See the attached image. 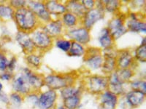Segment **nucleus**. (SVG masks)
Listing matches in <instances>:
<instances>
[{
  "label": "nucleus",
  "instance_id": "obj_2",
  "mask_svg": "<svg viewBox=\"0 0 146 109\" xmlns=\"http://www.w3.org/2000/svg\"><path fill=\"white\" fill-rule=\"evenodd\" d=\"M75 76L70 74L52 73L44 76V86L52 90H61L70 85L75 84Z\"/></svg>",
  "mask_w": 146,
  "mask_h": 109
},
{
  "label": "nucleus",
  "instance_id": "obj_42",
  "mask_svg": "<svg viewBox=\"0 0 146 109\" xmlns=\"http://www.w3.org/2000/svg\"><path fill=\"white\" fill-rule=\"evenodd\" d=\"M126 16V19L131 20H139V19H143V18H141L139 16V13H138V12H136L130 11Z\"/></svg>",
  "mask_w": 146,
  "mask_h": 109
},
{
  "label": "nucleus",
  "instance_id": "obj_20",
  "mask_svg": "<svg viewBox=\"0 0 146 109\" xmlns=\"http://www.w3.org/2000/svg\"><path fill=\"white\" fill-rule=\"evenodd\" d=\"M45 6L52 19H58L66 12L65 2L56 0L45 1Z\"/></svg>",
  "mask_w": 146,
  "mask_h": 109
},
{
  "label": "nucleus",
  "instance_id": "obj_11",
  "mask_svg": "<svg viewBox=\"0 0 146 109\" xmlns=\"http://www.w3.org/2000/svg\"><path fill=\"white\" fill-rule=\"evenodd\" d=\"M58 98L57 91L48 89L42 93H39L37 106L40 109H56Z\"/></svg>",
  "mask_w": 146,
  "mask_h": 109
},
{
  "label": "nucleus",
  "instance_id": "obj_31",
  "mask_svg": "<svg viewBox=\"0 0 146 109\" xmlns=\"http://www.w3.org/2000/svg\"><path fill=\"white\" fill-rule=\"evenodd\" d=\"M62 100H63V106L67 109H78L81 102V96H71Z\"/></svg>",
  "mask_w": 146,
  "mask_h": 109
},
{
  "label": "nucleus",
  "instance_id": "obj_28",
  "mask_svg": "<svg viewBox=\"0 0 146 109\" xmlns=\"http://www.w3.org/2000/svg\"><path fill=\"white\" fill-rule=\"evenodd\" d=\"M86 52V46L72 41L71 47L66 54L71 57H83Z\"/></svg>",
  "mask_w": 146,
  "mask_h": 109
},
{
  "label": "nucleus",
  "instance_id": "obj_9",
  "mask_svg": "<svg viewBox=\"0 0 146 109\" xmlns=\"http://www.w3.org/2000/svg\"><path fill=\"white\" fill-rule=\"evenodd\" d=\"M21 73L26 79L32 92L40 93V89L44 87V76L37 74L28 67L23 68Z\"/></svg>",
  "mask_w": 146,
  "mask_h": 109
},
{
  "label": "nucleus",
  "instance_id": "obj_5",
  "mask_svg": "<svg viewBox=\"0 0 146 109\" xmlns=\"http://www.w3.org/2000/svg\"><path fill=\"white\" fill-rule=\"evenodd\" d=\"M83 62L88 69L96 71L101 69L104 62L102 50L100 48L86 47V52L83 56Z\"/></svg>",
  "mask_w": 146,
  "mask_h": 109
},
{
  "label": "nucleus",
  "instance_id": "obj_19",
  "mask_svg": "<svg viewBox=\"0 0 146 109\" xmlns=\"http://www.w3.org/2000/svg\"><path fill=\"white\" fill-rule=\"evenodd\" d=\"M145 96L146 94L141 91L134 89L128 91L124 95L126 103L131 108H136L141 106L145 100Z\"/></svg>",
  "mask_w": 146,
  "mask_h": 109
},
{
  "label": "nucleus",
  "instance_id": "obj_4",
  "mask_svg": "<svg viewBox=\"0 0 146 109\" xmlns=\"http://www.w3.org/2000/svg\"><path fill=\"white\" fill-rule=\"evenodd\" d=\"M30 36L35 46V51L43 54L53 47L54 39L40 28L30 33Z\"/></svg>",
  "mask_w": 146,
  "mask_h": 109
},
{
  "label": "nucleus",
  "instance_id": "obj_35",
  "mask_svg": "<svg viewBox=\"0 0 146 109\" xmlns=\"http://www.w3.org/2000/svg\"><path fill=\"white\" fill-rule=\"evenodd\" d=\"M9 98H10V102L11 103L15 105V106H20L23 103V100L25 99V97L19 93L12 92L9 95Z\"/></svg>",
  "mask_w": 146,
  "mask_h": 109
},
{
  "label": "nucleus",
  "instance_id": "obj_33",
  "mask_svg": "<svg viewBox=\"0 0 146 109\" xmlns=\"http://www.w3.org/2000/svg\"><path fill=\"white\" fill-rule=\"evenodd\" d=\"M135 60L139 63H145L146 61V45H139L135 48L133 53Z\"/></svg>",
  "mask_w": 146,
  "mask_h": 109
},
{
  "label": "nucleus",
  "instance_id": "obj_14",
  "mask_svg": "<svg viewBox=\"0 0 146 109\" xmlns=\"http://www.w3.org/2000/svg\"><path fill=\"white\" fill-rule=\"evenodd\" d=\"M104 56V62L101 70L106 76H108L111 73L117 70L116 65V53L117 50L115 49L102 52Z\"/></svg>",
  "mask_w": 146,
  "mask_h": 109
},
{
  "label": "nucleus",
  "instance_id": "obj_8",
  "mask_svg": "<svg viewBox=\"0 0 146 109\" xmlns=\"http://www.w3.org/2000/svg\"><path fill=\"white\" fill-rule=\"evenodd\" d=\"M105 15L104 7H96L91 10H86L83 16L80 18V25L91 31L96 23L104 19Z\"/></svg>",
  "mask_w": 146,
  "mask_h": 109
},
{
  "label": "nucleus",
  "instance_id": "obj_22",
  "mask_svg": "<svg viewBox=\"0 0 146 109\" xmlns=\"http://www.w3.org/2000/svg\"><path fill=\"white\" fill-rule=\"evenodd\" d=\"M65 5H66V12H71L79 18H81L86 11L80 1L70 0V1L65 2Z\"/></svg>",
  "mask_w": 146,
  "mask_h": 109
},
{
  "label": "nucleus",
  "instance_id": "obj_23",
  "mask_svg": "<svg viewBox=\"0 0 146 109\" xmlns=\"http://www.w3.org/2000/svg\"><path fill=\"white\" fill-rule=\"evenodd\" d=\"M60 20L62 21L65 30L71 29L80 25V18L69 12H66L65 13H64L60 18Z\"/></svg>",
  "mask_w": 146,
  "mask_h": 109
},
{
  "label": "nucleus",
  "instance_id": "obj_25",
  "mask_svg": "<svg viewBox=\"0 0 146 109\" xmlns=\"http://www.w3.org/2000/svg\"><path fill=\"white\" fill-rule=\"evenodd\" d=\"M126 27L128 32L134 33H145L146 23L143 19H139L137 20H126Z\"/></svg>",
  "mask_w": 146,
  "mask_h": 109
},
{
  "label": "nucleus",
  "instance_id": "obj_45",
  "mask_svg": "<svg viewBox=\"0 0 146 109\" xmlns=\"http://www.w3.org/2000/svg\"><path fill=\"white\" fill-rule=\"evenodd\" d=\"M56 109H67V108H65L64 106L63 105H62V106H57V107L56 108Z\"/></svg>",
  "mask_w": 146,
  "mask_h": 109
},
{
  "label": "nucleus",
  "instance_id": "obj_17",
  "mask_svg": "<svg viewBox=\"0 0 146 109\" xmlns=\"http://www.w3.org/2000/svg\"><path fill=\"white\" fill-rule=\"evenodd\" d=\"M108 89L117 96L124 95L126 93V84L119 79L115 71L108 76Z\"/></svg>",
  "mask_w": 146,
  "mask_h": 109
},
{
  "label": "nucleus",
  "instance_id": "obj_36",
  "mask_svg": "<svg viewBox=\"0 0 146 109\" xmlns=\"http://www.w3.org/2000/svg\"><path fill=\"white\" fill-rule=\"evenodd\" d=\"M9 59L5 53L0 51V71L5 72L7 70Z\"/></svg>",
  "mask_w": 146,
  "mask_h": 109
},
{
  "label": "nucleus",
  "instance_id": "obj_16",
  "mask_svg": "<svg viewBox=\"0 0 146 109\" xmlns=\"http://www.w3.org/2000/svg\"><path fill=\"white\" fill-rule=\"evenodd\" d=\"M12 88L13 92L19 93L24 97L32 92V89L21 73L14 75L13 79L12 80Z\"/></svg>",
  "mask_w": 146,
  "mask_h": 109
},
{
  "label": "nucleus",
  "instance_id": "obj_7",
  "mask_svg": "<svg viewBox=\"0 0 146 109\" xmlns=\"http://www.w3.org/2000/svg\"><path fill=\"white\" fill-rule=\"evenodd\" d=\"M64 36L72 41H75L77 43L81 44L86 47L91 40V31L81 25L78 26L71 29L66 30Z\"/></svg>",
  "mask_w": 146,
  "mask_h": 109
},
{
  "label": "nucleus",
  "instance_id": "obj_27",
  "mask_svg": "<svg viewBox=\"0 0 146 109\" xmlns=\"http://www.w3.org/2000/svg\"><path fill=\"white\" fill-rule=\"evenodd\" d=\"M83 87H76L75 84L70 85L66 87L63 88L60 90V95L62 97V100L65 99L66 98L71 97V96L75 95H82L83 93Z\"/></svg>",
  "mask_w": 146,
  "mask_h": 109
},
{
  "label": "nucleus",
  "instance_id": "obj_15",
  "mask_svg": "<svg viewBox=\"0 0 146 109\" xmlns=\"http://www.w3.org/2000/svg\"><path fill=\"white\" fill-rule=\"evenodd\" d=\"M15 39L25 55L36 52L31 36H30V33L18 31L15 34Z\"/></svg>",
  "mask_w": 146,
  "mask_h": 109
},
{
  "label": "nucleus",
  "instance_id": "obj_41",
  "mask_svg": "<svg viewBox=\"0 0 146 109\" xmlns=\"http://www.w3.org/2000/svg\"><path fill=\"white\" fill-rule=\"evenodd\" d=\"M14 74L13 73L6 71L5 72H2L0 74V81H10L13 79Z\"/></svg>",
  "mask_w": 146,
  "mask_h": 109
},
{
  "label": "nucleus",
  "instance_id": "obj_34",
  "mask_svg": "<svg viewBox=\"0 0 146 109\" xmlns=\"http://www.w3.org/2000/svg\"><path fill=\"white\" fill-rule=\"evenodd\" d=\"M128 84L131 89L141 91L143 93L146 94V81L145 79H137L131 80L128 83Z\"/></svg>",
  "mask_w": 146,
  "mask_h": 109
},
{
  "label": "nucleus",
  "instance_id": "obj_37",
  "mask_svg": "<svg viewBox=\"0 0 146 109\" xmlns=\"http://www.w3.org/2000/svg\"><path fill=\"white\" fill-rule=\"evenodd\" d=\"M8 4L15 10L22 8V7H27V1H24V0H12V1H9Z\"/></svg>",
  "mask_w": 146,
  "mask_h": 109
},
{
  "label": "nucleus",
  "instance_id": "obj_38",
  "mask_svg": "<svg viewBox=\"0 0 146 109\" xmlns=\"http://www.w3.org/2000/svg\"><path fill=\"white\" fill-rule=\"evenodd\" d=\"M17 63H18V60L15 56H13L8 61V64H7V71L13 74L14 71L16 68Z\"/></svg>",
  "mask_w": 146,
  "mask_h": 109
},
{
  "label": "nucleus",
  "instance_id": "obj_10",
  "mask_svg": "<svg viewBox=\"0 0 146 109\" xmlns=\"http://www.w3.org/2000/svg\"><path fill=\"white\" fill-rule=\"evenodd\" d=\"M27 7L33 12L42 25L52 20L45 6V1H27Z\"/></svg>",
  "mask_w": 146,
  "mask_h": 109
},
{
  "label": "nucleus",
  "instance_id": "obj_40",
  "mask_svg": "<svg viewBox=\"0 0 146 109\" xmlns=\"http://www.w3.org/2000/svg\"><path fill=\"white\" fill-rule=\"evenodd\" d=\"M80 2L86 10H89L96 7V1L94 0H81Z\"/></svg>",
  "mask_w": 146,
  "mask_h": 109
},
{
  "label": "nucleus",
  "instance_id": "obj_29",
  "mask_svg": "<svg viewBox=\"0 0 146 109\" xmlns=\"http://www.w3.org/2000/svg\"><path fill=\"white\" fill-rule=\"evenodd\" d=\"M72 41L64 36H60L58 38L55 39L53 41V47H56L57 49L67 53L71 47Z\"/></svg>",
  "mask_w": 146,
  "mask_h": 109
},
{
  "label": "nucleus",
  "instance_id": "obj_39",
  "mask_svg": "<svg viewBox=\"0 0 146 109\" xmlns=\"http://www.w3.org/2000/svg\"><path fill=\"white\" fill-rule=\"evenodd\" d=\"M38 93H35V92H32L29 94L27 95L25 97V98H27L28 100L34 106H37V102H38Z\"/></svg>",
  "mask_w": 146,
  "mask_h": 109
},
{
  "label": "nucleus",
  "instance_id": "obj_26",
  "mask_svg": "<svg viewBox=\"0 0 146 109\" xmlns=\"http://www.w3.org/2000/svg\"><path fill=\"white\" fill-rule=\"evenodd\" d=\"M15 10L8 4V2H0V21L13 20Z\"/></svg>",
  "mask_w": 146,
  "mask_h": 109
},
{
  "label": "nucleus",
  "instance_id": "obj_13",
  "mask_svg": "<svg viewBox=\"0 0 146 109\" xmlns=\"http://www.w3.org/2000/svg\"><path fill=\"white\" fill-rule=\"evenodd\" d=\"M136 63L133 53L129 49L117 50L116 65L117 69H126L133 68L134 65Z\"/></svg>",
  "mask_w": 146,
  "mask_h": 109
},
{
  "label": "nucleus",
  "instance_id": "obj_32",
  "mask_svg": "<svg viewBox=\"0 0 146 109\" xmlns=\"http://www.w3.org/2000/svg\"><path fill=\"white\" fill-rule=\"evenodd\" d=\"M119 79L125 84H128L131 80L135 73L133 68H126V69H117L115 71Z\"/></svg>",
  "mask_w": 146,
  "mask_h": 109
},
{
  "label": "nucleus",
  "instance_id": "obj_43",
  "mask_svg": "<svg viewBox=\"0 0 146 109\" xmlns=\"http://www.w3.org/2000/svg\"><path fill=\"white\" fill-rule=\"evenodd\" d=\"M0 102H3L5 105H9L10 103L9 96L3 92L0 93Z\"/></svg>",
  "mask_w": 146,
  "mask_h": 109
},
{
  "label": "nucleus",
  "instance_id": "obj_24",
  "mask_svg": "<svg viewBox=\"0 0 146 109\" xmlns=\"http://www.w3.org/2000/svg\"><path fill=\"white\" fill-rule=\"evenodd\" d=\"M25 60L28 65V68L32 70L38 69L42 63V54L37 52L26 54Z\"/></svg>",
  "mask_w": 146,
  "mask_h": 109
},
{
  "label": "nucleus",
  "instance_id": "obj_18",
  "mask_svg": "<svg viewBox=\"0 0 146 109\" xmlns=\"http://www.w3.org/2000/svg\"><path fill=\"white\" fill-rule=\"evenodd\" d=\"M119 97L113 93L109 89H107L99 95L101 109H115L118 102Z\"/></svg>",
  "mask_w": 146,
  "mask_h": 109
},
{
  "label": "nucleus",
  "instance_id": "obj_6",
  "mask_svg": "<svg viewBox=\"0 0 146 109\" xmlns=\"http://www.w3.org/2000/svg\"><path fill=\"white\" fill-rule=\"evenodd\" d=\"M126 16L120 12L115 14L113 18L109 20L107 28L115 41L120 39L128 32L126 27Z\"/></svg>",
  "mask_w": 146,
  "mask_h": 109
},
{
  "label": "nucleus",
  "instance_id": "obj_21",
  "mask_svg": "<svg viewBox=\"0 0 146 109\" xmlns=\"http://www.w3.org/2000/svg\"><path fill=\"white\" fill-rule=\"evenodd\" d=\"M98 41L100 44V49L102 50V52L115 49V41L113 39L107 27L102 28L100 31L98 37Z\"/></svg>",
  "mask_w": 146,
  "mask_h": 109
},
{
  "label": "nucleus",
  "instance_id": "obj_47",
  "mask_svg": "<svg viewBox=\"0 0 146 109\" xmlns=\"http://www.w3.org/2000/svg\"><path fill=\"white\" fill-rule=\"evenodd\" d=\"M0 109H2V108H0Z\"/></svg>",
  "mask_w": 146,
  "mask_h": 109
},
{
  "label": "nucleus",
  "instance_id": "obj_44",
  "mask_svg": "<svg viewBox=\"0 0 146 109\" xmlns=\"http://www.w3.org/2000/svg\"><path fill=\"white\" fill-rule=\"evenodd\" d=\"M145 41H146V39H145V36H143V39H142V41H141V44L140 45H145Z\"/></svg>",
  "mask_w": 146,
  "mask_h": 109
},
{
  "label": "nucleus",
  "instance_id": "obj_12",
  "mask_svg": "<svg viewBox=\"0 0 146 109\" xmlns=\"http://www.w3.org/2000/svg\"><path fill=\"white\" fill-rule=\"evenodd\" d=\"M40 28L53 39L58 38L60 36H64L66 32L60 18L52 19L48 23L41 25Z\"/></svg>",
  "mask_w": 146,
  "mask_h": 109
},
{
  "label": "nucleus",
  "instance_id": "obj_1",
  "mask_svg": "<svg viewBox=\"0 0 146 109\" xmlns=\"http://www.w3.org/2000/svg\"><path fill=\"white\" fill-rule=\"evenodd\" d=\"M13 21L19 32L30 33L41 26V23L33 12L27 7L15 10Z\"/></svg>",
  "mask_w": 146,
  "mask_h": 109
},
{
  "label": "nucleus",
  "instance_id": "obj_30",
  "mask_svg": "<svg viewBox=\"0 0 146 109\" xmlns=\"http://www.w3.org/2000/svg\"><path fill=\"white\" fill-rule=\"evenodd\" d=\"M105 12L110 13L118 14L121 9V2L118 0H104L102 1Z\"/></svg>",
  "mask_w": 146,
  "mask_h": 109
},
{
  "label": "nucleus",
  "instance_id": "obj_3",
  "mask_svg": "<svg viewBox=\"0 0 146 109\" xmlns=\"http://www.w3.org/2000/svg\"><path fill=\"white\" fill-rule=\"evenodd\" d=\"M83 89L94 95H100L108 89V77L106 75H90L83 79Z\"/></svg>",
  "mask_w": 146,
  "mask_h": 109
},
{
  "label": "nucleus",
  "instance_id": "obj_46",
  "mask_svg": "<svg viewBox=\"0 0 146 109\" xmlns=\"http://www.w3.org/2000/svg\"><path fill=\"white\" fill-rule=\"evenodd\" d=\"M3 87H4L3 84H2V83L1 82V81H0V93L2 92V90H3Z\"/></svg>",
  "mask_w": 146,
  "mask_h": 109
}]
</instances>
